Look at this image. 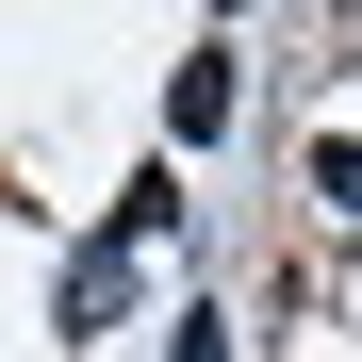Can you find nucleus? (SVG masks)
I'll list each match as a JSON object with an SVG mask.
<instances>
[{"instance_id":"obj_1","label":"nucleus","mask_w":362,"mask_h":362,"mask_svg":"<svg viewBox=\"0 0 362 362\" xmlns=\"http://www.w3.org/2000/svg\"><path fill=\"white\" fill-rule=\"evenodd\" d=\"M165 115H181V132H230V49H198V66H181V99H165Z\"/></svg>"},{"instance_id":"obj_2","label":"nucleus","mask_w":362,"mask_h":362,"mask_svg":"<svg viewBox=\"0 0 362 362\" xmlns=\"http://www.w3.org/2000/svg\"><path fill=\"white\" fill-rule=\"evenodd\" d=\"M115 280H132V247H83V264H66V329H99V313H115Z\"/></svg>"},{"instance_id":"obj_3","label":"nucleus","mask_w":362,"mask_h":362,"mask_svg":"<svg viewBox=\"0 0 362 362\" xmlns=\"http://www.w3.org/2000/svg\"><path fill=\"white\" fill-rule=\"evenodd\" d=\"M313 198H329V214H362V148H313Z\"/></svg>"}]
</instances>
